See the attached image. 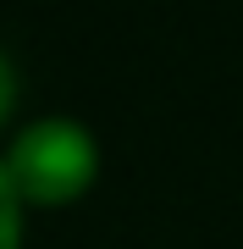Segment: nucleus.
Here are the masks:
<instances>
[{"label":"nucleus","mask_w":243,"mask_h":249,"mask_svg":"<svg viewBox=\"0 0 243 249\" xmlns=\"http://www.w3.org/2000/svg\"><path fill=\"white\" fill-rule=\"evenodd\" d=\"M22 238V216H17V183H11L6 160H0V249H17Z\"/></svg>","instance_id":"obj_2"},{"label":"nucleus","mask_w":243,"mask_h":249,"mask_svg":"<svg viewBox=\"0 0 243 249\" xmlns=\"http://www.w3.org/2000/svg\"><path fill=\"white\" fill-rule=\"evenodd\" d=\"M11 89H17V72H11V61H6V50H0V116L11 111Z\"/></svg>","instance_id":"obj_3"},{"label":"nucleus","mask_w":243,"mask_h":249,"mask_svg":"<svg viewBox=\"0 0 243 249\" xmlns=\"http://www.w3.org/2000/svg\"><path fill=\"white\" fill-rule=\"evenodd\" d=\"M94 160H99V150L78 116H39L11 139L6 172L17 183V194L55 205V199H72L78 188H89Z\"/></svg>","instance_id":"obj_1"}]
</instances>
